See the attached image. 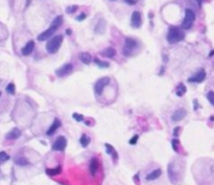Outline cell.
<instances>
[{
  "mask_svg": "<svg viewBox=\"0 0 214 185\" xmlns=\"http://www.w3.org/2000/svg\"><path fill=\"white\" fill-rule=\"evenodd\" d=\"M67 35H71V30L70 29H67Z\"/></svg>",
  "mask_w": 214,
  "mask_h": 185,
  "instance_id": "cell-35",
  "label": "cell"
},
{
  "mask_svg": "<svg viewBox=\"0 0 214 185\" xmlns=\"http://www.w3.org/2000/svg\"><path fill=\"white\" fill-rule=\"evenodd\" d=\"M61 172H62V167L61 166H58V167H56V169H47L46 170H45V173H46L48 176H51V177L59 175Z\"/></svg>",
  "mask_w": 214,
  "mask_h": 185,
  "instance_id": "cell-18",
  "label": "cell"
},
{
  "mask_svg": "<svg viewBox=\"0 0 214 185\" xmlns=\"http://www.w3.org/2000/svg\"><path fill=\"white\" fill-rule=\"evenodd\" d=\"M76 10H78V7H76V5H73V7H69L67 8V13H69V14L74 13Z\"/></svg>",
  "mask_w": 214,
  "mask_h": 185,
  "instance_id": "cell-31",
  "label": "cell"
},
{
  "mask_svg": "<svg viewBox=\"0 0 214 185\" xmlns=\"http://www.w3.org/2000/svg\"><path fill=\"white\" fill-rule=\"evenodd\" d=\"M138 138H139L138 135H135L133 138H131L130 139V144H133V146H134V144H136L137 141H138Z\"/></svg>",
  "mask_w": 214,
  "mask_h": 185,
  "instance_id": "cell-30",
  "label": "cell"
},
{
  "mask_svg": "<svg viewBox=\"0 0 214 185\" xmlns=\"http://www.w3.org/2000/svg\"><path fill=\"white\" fill-rule=\"evenodd\" d=\"M78 58H79V60H81L82 63H84L86 65H89L91 63V61H92V56H91L90 53H88V52L79 53Z\"/></svg>",
  "mask_w": 214,
  "mask_h": 185,
  "instance_id": "cell-16",
  "label": "cell"
},
{
  "mask_svg": "<svg viewBox=\"0 0 214 185\" xmlns=\"http://www.w3.org/2000/svg\"><path fill=\"white\" fill-rule=\"evenodd\" d=\"M0 96H1V92H0Z\"/></svg>",
  "mask_w": 214,
  "mask_h": 185,
  "instance_id": "cell-36",
  "label": "cell"
},
{
  "mask_svg": "<svg viewBox=\"0 0 214 185\" xmlns=\"http://www.w3.org/2000/svg\"><path fill=\"white\" fill-rule=\"evenodd\" d=\"M66 146H67L66 138L63 137V136H60V137L56 140L55 143H53L52 150L53 151H58V152H63V151L66 149Z\"/></svg>",
  "mask_w": 214,
  "mask_h": 185,
  "instance_id": "cell-7",
  "label": "cell"
},
{
  "mask_svg": "<svg viewBox=\"0 0 214 185\" xmlns=\"http://www.w3.org/2000/svg\"><path fill=\"white\" fill-rule=\"evenodd\" d=\"M85 19H86V14H81V15L76 18L78 21H82V20H85Z\"/></svg>",
  "mask_w": 214,
  "mask_h": 185,
  "instance_id": "cell-32",
  "label": "cell"
},
{
  "mask_svg": "<svg viewBox=\"0 0 214 185\" xmlns=\"http://www.w3.org/2000/svg\"><path fill=\"white\" fill-rule=\"evenodd\" d=\"M186 115H187V111L183 109V108H180V109H176L175 112H173L172 116H171V119H172L173 121H180Z\"/></svg>",
  "mask_w": 214,
  "mask_h": 185,
  "instance_id": "cell-11",
  "label": "cell"
},
{
  "mask_svg": "<svg viewBox=\"0 0 214 185\" xmlns=\"http://www.w3.org/2000/svg\"><path fill=\"white\" fill-rule=\"evenodd\" d=\"M98 170V161H97V158H92L91 159V162H90V173L92 176H95V174L97 173Z\"/></svg>",
  "mask_w": 214,
  "mask_h": 185,
  "instance_id": "cell-15",
  "label": "cell"
},
{
  "mask_svg": "<svg viewBox=\"0 0 214 185\" xmlns=\"http://www.w3.org/2000/svg\"><path fill=\"white\" fill-rule=\"evenodd\" d=\"M79 142H81V144H82V147H87L88 144L90 143V138L88 137V136L86 135V134H82L81 139H79Z\"/></svg>",
  "mask_w": 214,
  "mask_h": 185,
  "instance_id": "cell-21",
  "label": "cell"
},
{
  "mask_svg": "<svg viewBox=\"0 0 214 185\" xmlns=\"http://www.w3.org/2000/svg\"><path fill=\"white\" fill-rule=\"evenodd\" d=\"M62 23H63V16H58L52 21L51 26L38 36V40L39 41H45V40H48V38H50V37L56 32V29H59V27L61 26Z\"/></svg>",
  "mask_w": 214,
  "mask_h": 185,
  "instance_id": "cell-1",
  "label": "cell"
},
{
  "mask_svg": "<svg viewBox=\"0 0 214 185\" xmlns=\"http://www.w3.org/2000/svg\"><path fill=\"white\" fill-rule=\"evenodd\" d=\"M33 48H35V42L31 40V41H28L27 44L22 48V55L23 56H29L31 52H33Z\"/></svg>",
  "mask_w": 214,
  "mask_h": 185,
  "instance_id": "cell-12",
  "label": "cell"
},
{
  "mask_svg": "<svg viewBox=\"0 0 214 185\" xmlns=\"http://www.w3.org/2000/svg\"><path fill=\"white\" fill-rule=\"evenodd\" d=\"M15 163L18 164V165H20V166H23V165H27L29 162H28L27 159H25V158H18L15 160Z\"/></svg>",
  "mask_w": 214,
  "mask_h": 185,
  "instance_id": "cell-24",
  "label": "cell"
},
{
  "mask_svg": "<svg viewBox=\"0 0 214 185\" xmlns=\"http://www.w3.org/2000/svg\"><path fill=\"white\" fill-rule=\"evenodd\" d=\"M73 118L75 119L76 121H82V119H84V116L81 115V114H78V113H73Z\"/></svg>",
  "mask_w": 214,
  "mask_h": 185,
  "instance_id": "cell-28",
  "label": "cell"
},
{
  "mask_svg": "<svg viewBox=\"0 0 214 185\" xmlns=\"http://www.w3.org/2000/svg\"><path fill=\"white\" fill-rule=\"evenodd\" d=\"M105 149H107V151H105V152H107L108 154H110V155H111V154H113V152L115 151V150H114V147L111 146V144H109V143H105Z\"/></svg>",
  "mask_w": 214,
  "mask_h": 185,
  "instance_id": "cell-27",
  "label": "cell"
},
{
  "mask_svg": "<svg viewBox=\"0 0 214 185\" xmlns=\"http://www.w3.org/2000/svg\"><path fill=\"white\" fill-rule=\"evenodd\" d=\"M72 70H73L72 65H71V64H66V65H64V66H62L60 69L56 70V75H58V76L62 78V76L70 74V73L72 72Z\"/></svg>",
  "mask_w": 214,
  "mask_h": 185,
  "instance_id": "cell-8",
  "label": "cell"
},
{
  "mask_svg": "<svg viewBox=\"0 0 214 185\" xmlns=\"http://www.w3.org/2000/svg\"><path fill=\"white\" fill-rule=\"evenodd\" d=\"M63 42V37L62 36H56L52 39H50L49 41L46 43V50L48 53H56L59 50V48L61 47Z\"/></svg>",
  "mask_w": 214,
  "mask_h": 185,
  "instance_id": "cell-3",
  "label": "cell"
},
{
  "mask_svg": "<svg viewBox=\"0 0 214 185\" xmlns=\"http://www.w3.org/2000/svg\"><path fill=\"white\" fill-rule=\"evenodd\" d=\"M131 24H132V26L135 28H139L141 26V14L139 12H137V11L132 14V17H131Z\"/></svg>",
  "mask_w": 214,
  "mask_h": 185,
  "instance_id": "cell-9",
  "label": "cell"
},
{
  "mask_svg": "<svg viewBox=\"0 0 214 185\" xmlns=\"http://www.w3.org/2000/svg\"><path fill=\"white\" fill-rule=\"evenodd\" d=\"M20 136H21V131L19 129H17V128H14L13 130H11L10 132L7 133V138L10 139V140H15V139L19 138Z\"/></svg>",
  "mask_w": 214,
  "mask_h": 185,
  "instance_id": "cell-14",
  "label": "cell"
},
{
  "mask_svg": "<svg viewBox=\"0 0 214 185\" xmlns=\"http://www.w3.org/2000/svg\"><path fill=\"white\" fill-rule=\"evenodd\" d=\"M186 86H185L184 84H180L178 88H176V95L178 96H183L185 93H186Z\"/></svg>",
  "mask_w": 214,
  "mask_h": 185,
  "instance_id": "cell-20",
  "label": "cell"
},
{
  "mask_svg": "<svg viewBox=\"0 0 214 185\" xmlns=\"http://www.w3.org/2000/svg\"><path fill=\"white\" fill-rule=\"evenodd\" d=\"M137 47V42L132 38H127L124 42V46H123V55L125 56H130L132 55V51Z\"/></svg>",
  "mask_w": 214,
  "mask_h": 185,
  "instance_id": "cell-5",
  "label": "cell"
},
{
  "mask_svg": "<svg viewBox=\"0 0 214 185\" xmlns=\"http://www.w3.org/2000/svg\"><path fill=\"white\" fill-rule=\"evenodd\" d=\"M10 159V156L7 155L5 152H0V163H3V162L7 161Z\"/></svg>",
  "mask_w": 214,
  "mask_h": 185,
  "instance_id": "cell-25",
  "label": "cell"
},
{
  "mask_svg": "<svg viewBox=\"0 0 214 185\" xmlns=\"http://www.w3.org/2000/svg\"><path fill=\"white\" fill-rule=\"evenodd\" d=\"M179 131H180V128H179V127L176 128V129L173 130V135H175V136H178V135H179Z\"/></svg>",
  "mask_w": 214,
  "mask_h": 185,
  "instance_id": "cell-33",
  "label": "cell"
},
{
  "mask_svg": "<svg viewBox=\"0 0 214 185\" xmlns=\"http://www.w3.org/2000/svg\"><path fill=\"white\" fill-rule=\"evenodd\" d=\"M171 144H172L173 150H175L176 152H178V144H179V140H176V139H173V140L171 141Z\"/></svg>",
  "mask_w": 214,
  "mask_h": 185,
  "instance_id": "cell-29",
  "label": "cell"
},
{
  "mask_svg": "<svg viewBox=\"0 0 214 185\" xmlns=\"http://www.w3.org/2000/svg\"><path fill=\"white\" fill-rule=\"evenodd\" d=\"M125 1H127L128 4H134V3H136V0H125Z\"/></svg>",
  "mask_w": 214,
  "mask_h": 185,
  "instance_id": "cell-34",
  "label": "cell"
},
{
  "mask_svg": "<svg viewBox=\"0 0 214 185\" xmlns=\"http://www.w3.org/2000/svg\"><path fill=\"white\" fill-rule=\"evenodd\" d=\"M110 83V79L109 78H101L99 79L97 82L95 83V86H94V90H95L96 94L100 95L104 91L105 87L108 86V84Z\"/></svg>",
  "mask_w": 214,
  "mask_h": 185,
  "instance_id": "cell-6",
  "label": "cell"
},
{
  "mask_svg": "<svg viewBox=\"0 0 214 185\" xmlns=\"http://www.w3.org/2000/svg\"><path fill=\"white\" fill-rule=\"evenodd\" d=\"M161 169H155L154 172H152L150 174H148L146 176V180L147 181H153V180H156V179H158L160 176H161Z\"/></svg>",
  "mask_w": 214,
  "mask_h": 185,
  "instance_id": "cell-17",
  "label": "cell"
},
{
  "mask_svg": "<svg viewBox=\"0 0 214 185\" xmlns=\"http://www.w3.org/2000/svg\"><path fill=\"white\" fill-rule=\"evenodd\" d=\"M102 55L107 56V58H113L116 55V50L112 47H109L107 49H105V51H102Z\"/></svg>",
  "mask_w": 214,
  "mask_h": 185,
  "instance_id": "cell-19",
  "label": "cell"
},
{
  "mask_svg": "<svg viewBox=\"0 0 214 185\" xmlns=\"http://www.w3.org/2000/svg\"><path fill=\"white\" fill-rule=\"evenodd\" d=\"M184 33L181 28L179 27H170L169 30H168L167 34V41L169 42L170 44H176L179 43L180 41L184 39Z\"/></svg>",
  "mask_w": 214,
  "mask_h": 185,
  "instance_id": "cell-2",
  "label": "cell"
},
{
  "mask_svg": "<svg viewBox=\"0 0 214 185\" xmlns=\"http://www.w3.org/2000/svg\"><path fill=\"white\" fill-rule=\"evenodd\" d=\"M205 78H206V72H205V70H199L198 73H195V74L192 76V78L188 79V82H190V83H202L205 79Z\"/></svg>",
  "mask_w": 214,
  "mask_h": 185,
  "instance_id": "cell-10",
  "label": "cell"
},
{
  "mask_svg": "<svg viewBox=\"0 0 214 185\" xmlns=\"http://www.w3.org/2000/svg\"><path fill=\"white\" fill-rule=\"evenodd\" d=\"M7 92L10 93V94H15L16 92V88H15V84L14 83H10L7 86Z\"/></svg>",
  "mask_w": 214,
  "mask_h": 185,
  "instance_id": "cell-23",
  "label": "cell"
},
{
  "mask_svg": "<svg viewBox=\"0 0 214 185\" xmlns=\"http://www.w3.org/2000/svg\"><path fill=\"white\" fill-rule=\"evenodd\" d=\"M94 62H95V64L97 65L98 67H100V68H108L110 66V64L108 63V62L100 61V60H98V59H95V60H94Z\"/></svg>",
  "mask_w": 214,
  "mask_h": 185,
  "instance_id": "cell-22",
  "label": "cell"
},
{
  "mask_svg": "<svg viewBox=\"0 0 214 185\" xmlns=\"http://www.w3.org/2000/svg\"><path fill=\"white\" fill-rule=\"evenodd\" d=\"M207 98H208V101L210 102V104L214 105V91H209V92H208Z\"/></svg>",
  "mask_w": 214,
  "mask_h": 185,
  "instance_id": "cell-26",
  "label": "cell"
},
{
  "mask_svg": "<svg viewBox=\"0 0 214 185\" xmlns=\"http://www.w3.org/2000/svg\"><path fill=\"white\" fill-rule=\"evenodd\" d=\"M194 20H195V14L193 13V11H191L190 8H187L186 12H185L184 20H183V22H182V28H184V29H189V28L192 26Z\"/></svg>",
  "mask_w": 214,
  "mask_h": 185,
  "instance_id": "cell-4",
  "label": "cell"
},
{
  "mask_svg": "<svg viewBox=\"0 0 214 185\" xmlns=\"http://www.w3.org/2000/svg\"><path fill=\"white\" fill-rule=\"evenodd\" d=\"M60 127H61V121H60L59 119H56V120L53 121V124L50 126L49 129L47 130L46 135H48V136L53 135V134H55V133L56 132V130H58Z\"/></svg>",
  "mask_w": 214,
  "mask_h": 185,
  "instance_id": "cell-13",
  "label": "cell"
}]
</instances>
